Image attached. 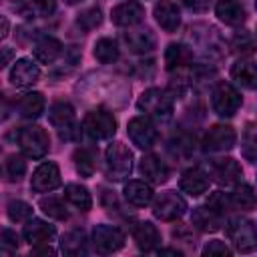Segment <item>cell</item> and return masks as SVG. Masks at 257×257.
I'll list each match as a JSON object with an SVG mask.
<instances>
[{
  "label": "cell",
  "mask_w": 257,
  "mask_h": 257,
  "mask_svg": "<svg viewBox=\"0 0 257 257\" xmlns=\"http://www.w3.org/2000/svg\"><path fill=\"white\" fill-rule=\"evenodd\" d=\"M137 106L141 112H145V116L157 120V122H167L173 118V96L167 92V90H161V88H147L139 100H137Z\"/></svg>",
  "instance_id": "obj_1"
},
{
  "label": "cell",
  "mask_w": 257,
  "mask_h": 257,
  "mask_svg": "<svg viewBox=\"0 0 257 257\" xmlns=\"http://www.w3.org/2000/svg\"><path fill=\"white\" fill-rule=\"evenodd\" d=\"M16 141H18L22 155L28 159H42V157H46V153L50 149L48 133L44 128H40L38 124L22 126L16 135Z\"/></svg>",
  "instance_id": "obj_2"
},
{
  "label": "cell",
  "mask_w": 257,
  "mask_h": 257,
  "mask_svg": "<svg viewBox=\"0 0 257 257\" xmlns=\"http://www.w3.org/2000/svg\"><path fill=\"white\" fill-rule=\"evenodd\" d=\"M104 165H106V177L110 181H122L133 171V153L122 143L108 145L104 153Z\"/></svg>",
  "instance_id": "obj_3"
},
{
  "label": "cell",
  "mask_w": 257,
  "mask_h": 257,
  "mask_svg": "<svg viewBox=\"0 0 257 257\" xmlns=\"http://www.w3.org/2000/svg\"><path fill=\"white\" fill-rule=\"evenodd\" d=\"M82 131L92 141H106L116 133V118L112 116V112L102 108L90 110L82 120Z\"/></svg>",
  "instance_id": "obj_4"
},
{
  "label": "cell",
  "mask_w": 257,
  "mask_h": 257,
  "mask_svg": "<svg viewBox=\"0 0 257 257\" xmlns=\"http://www.w3.org/2000/svg\"><path fill=\"white\" fill-rule=\"evenodd\" d=\"M227 235L233 241L235 249L241 253H251L257 249V227L249 219H231L227 225Z\"/></svg>",
  "instance_id": "obj_5"
},
{
  "label": "cell",
  "mask_w": 257,
  "mask_h": 257,
  "mask_svg": "<svg viewBox=\"0 0 257 257\" xmlns=\"http://www.w3.org/2000/svg\"><path fill=\"white\" fill-rule=\"evenodd\" d=\"M211 104L219 116H233L241 108L243 98L231 82H219L211 92Z\"/></svg>",
  "instance_id": "obj_6"
},
{
  "label": "cell",
  "mask_w": 257,
  "mask_h": 257,
  "mask_svg": "<svg viewBox=\"0 0 257 257\" xmlns=\"http://www.w3.org/2000/svg\"><path fill=\"white\" fill-rule=\"evenodd\" d=\"M185 213H187V203L177 191H165L153 203V215L161 221H177Z\"/></svg>",
  "instance_id": "obj_7"
},
{
  "label": "cell",
  "mask_w": 257,
  "mask_h": 257,
  "mask_svg": "<svg viewBox=\"0 0 257 257\" xmlns=\"http://www.w3.org/2000/svg\"><path fill=\"white\" fill-rule=\"evenodd\" d=\"M48 120L62 139H72L76 135V116H74V108L68 102L62 100L54 102L48 108Z\"/></svg>",
  "instance_id": "obj_8"
},
{
  "label": "cell",
  "mask_w": 257,
  "mask_h": 257,
  "mask_svg": "<svg viewBox=\"0 0 257 257\" xmlns=\"http://www.w3.org/2000/svg\"><path fill=\"white\" fill-rule=\"evenodd\" d=\"M237 133L229 124H215L203 137V151L205 153H225L235 147Z\"/></svg>",
  "instance_id": "obj_9"
},
{
  "label": "cell",
  "mask_w": 257,
  "mask_h": 257,
  "mask_svg": "<svg viewBox=\"0 0 257 257\" xmlns=\"http://www.w3.org/2000/svg\"><path fill=\"white\" fill-rule=\"evenodd\" d=\"M126 133H128V139L133 141L135 147L143 149V151H149L155 143H157V128L155 124L151 122L149 116H135L128 120V126H126Z\"/></svg>",
  "instance_id": "obj_10"
},
{
  "label": "cell",
  "mask_w": 257,
  "mask_h": 257,
  "mask_svg": "<svg viewBox=\"0 0 257 257\" xmlns=\"http://www.w3.org/2000/svg\"><path fill=\"white\" fill-rule=\"evenodd\" d=\"M92 245L98 253H114L124 245V233L114 225H96L92 231Z\"/></svg>",
  "instance_id": "obj_11"
},
{
  "label": "cell",
  "mask_w": 257,
  "mask_h": 257,
  "mask_svg": "<svg viewBox=\"0 0 257 257\" xmlns=\"http://www.w3.org/2000/svg\"><path fill=\"white\" fill-rule=\"evenodd\" d=\"M209 177H213V181L219 185H235L243 177V169L231 157L215 159L209 165Z\"/></svg>",
  "instance_id": "obj_12"
},
{
  "label": "cell",
  "mask_w": 257,
  "mask_h": 257,
  "mask_svg": "<svg viewBox=\"0 0 257 257\" xmlns=\"http://www.w3.org/2000/svg\"><path fill=\"white\" fill-rule=\"evenodd\" d=\"M60 185V169L56 163L46 161L40 167H36V171L32 173L30 179V189L34 193H48L52 189H56Z\"/></svg>",
  "instance_id": "obj_13"
},
{
  "label": "cell",
  "mask_w": 257,
  "mask_h": 257,
  "mask_svg": "<svg viewBox=\"0 0 257 257\" xmlns=\"http://www.w3.org/2000/svg\"><path fill=\"white\" fill-rule=\"evenodd\" d=\"M40 76V68L32 58H20L14 62L12 70H10V82L14 86H32Z\"/></svg>",
  "instance_id": "obj_14"
},
{
  "label": "cell",
  "mask_w": 257,
  "mask_h": 257,
  "mask_svg": "<svg viewBox=\"0 0 257 257\" xmlns=\"http://www.w3.org/2000/svg\"><path fill=\"white\" fill-rule=\"evenodd\" d=\"M143 18H145V8L135 0L122 2L110 10V20L116 26H135Z\"/></svg>",
  "instance_id": "obj_15"
},
{
  "label": "cell",
  "mask_w": 257,
  "mask_h": 257,
  "mask_svg": "<svg viewBox=\"0 0 257 257\" xmlns=\"http://www.w3.org/2000/svg\"><path fill=\"white\" fill-rule=\"evenodd\" d=\"M139 171L153 185H163L169 181V167L157 155H145L139 163Z\"/></svg>",
  "instance_id": "obj_16"
},
{
  "label": "cell",
  "mask_w": 257,
  "mask_h": 257,
  "mask_svg": "<svg viewBox=\"0 0 257 257\" xmlns=\"http://www.w3.org/2000/svg\"><path fill=\"white\" fill-rule=\"evenodd\" d=\"M153 14L159 22V26L165 30V32H175L181 24V12H179V6L173 2V0H159L153 8Z\"/></svg>",
  "instance_id": "obj_17"
},
{
  "label": "cell",
  "mask_w": 257,
  "mask_h": 257,
  "mask_svg": "<svg viewBox=\"0 0 257 257\" xmlns=\"http://www.w3.org/2000/svg\"><path fill=\"white\" fill-rule=\"evenodd\" d=\"M209 173H205L203 169H189V171H185L183 173V177H181V181H179V187H181V191L183 193H187V195H191V197H199V195H203V193H207V189H209Z\"/></svg>",
  "instance_id": "obj_18"
},
{
  "label": "cell",
  "mask_w": 257,
  "mask_h": 257,
  "mask_svg": "<svg viewBox=\"0 0 257 257\" xmlns=\"http://www.w3.org/2000/svg\"><path fill=\"white\" fill-rule=\"evenodd\" d=\"M56 235L54 225L42 221V219H28L24 229H22V237L30 243V245H42L48 243L52 237Z\"/></svg>",
  "instance_id": "obj_19"
},
{
  "label": "cell",
  "mask_w": 257,
  "mask_h": 257,
  "mask_svg": "<svg viewBox=\"0 0 257 257\" xmlns=\"http://www.w3.org/2000/svg\"><path fill=\"white\" fill-rule=\"evenodd\" d=\"M124 42L131 52L145 54L157 46V36L153 34L151 28H133V30L124 32Z\"/></svg>",
  "instance_id": "obj_20"
},
{
  "label": "cell",
  "mask_w": 257,
  "mask_h": 257,
  "mask_svg": "<svg viewBox=\"0 0 257 257\" xmlns=\"http://www.w3.org/2000/svg\"><path fill=\"white\" fill-rule=\"evenodd\" d=\"M215 14L221 22H225L229 26H241L247 18L245 6L239 0H219L215 6Z\"/></svg>",
  "instance_id": "obj_21"
},
{
  "label": "cell",
  "mask_w": 257,
  "mask_h": 257,
  "mask_svg": "<svg viewBox=\"0 0 257 257\" xmlns=\"http://www.w3.org/2000/svg\"><path fill=\"white\" fill-rule=\"evenodd\" d=\"M191 223L193 227H197L199 231L205 233H215L221 229V213H217L215 209H211L209 205L205 207H195L191 213Z\"/></svg>",
  "instance_id": "obj_22"
},
{
  "label": "cell",
  "mask_w": 257,
  "mask_h": 257,
  "mask_svg": "<svg viewBox=\"0 0 257 257\" xmlns=\"http://www.w3.org/2000/svg\"><path fill=\"white\" fill-rule=\"evenodd\" d=\"M133 239L141 251H153L161 243V233L151 221H141L133 229Z\"/></svg>",
  "instance_id": "obj_23"
},
{
  "label": "cell",
  "mask_w": 257,
  "mask_h": 257,
  "mask_svg": "<svg viewBox=\"0 0 257 257\" xmlns=\"http://www.w3.org/2000/svg\"><path fill=\"white\" fill-rule=\"evenodd\" d=\"M32 52L36 56L38 62L42 64H52L60 54H62V42L52 38V36H42L34 42L32 46Z\"/></svg>",
  "instance_id": "obj_24"
},
{
  "label": "cell",
  "mask_w": 257,
  "mask_h": 257,
  "mask_svg": "<svg viewBox=\"0 0 257 257\" xmlns=\"http://www.w3.org/2000/svg\"><path fill=\"white\" fill-rule=\"evenodd\" d=\"M44 106H46L44 94L42 92H36V90L26 92V94H22L16 100V110L24 118H38L44 112Z\"/></svg>",
  "instance_id": "obj_25"
},
{
  "label": "cell",
  "mask_w": 257,
  "mask_h": 257,
  "mask_svg": "<svg viewBox=\"0 0 257 257\" xmlns=\"http://www.w3.org/2000/svg\"><path fill=\"white\" fill-rule=\"evenodd\" d=\"M231 78L249 90L257 88V64L251 60H237L231 66Z\"/></svg>",
  "instance_id": "obj_26"
},
{
  "label": "cell",
  "mask_w": 257,
  "mask_h": 257,
  "mask_svg": "<svg viewBox=\"0 0 257 257\" xmlns=\"http://www.w3.org/2000/svg\"><path fill=\"white\" fill-rule=\"evenodd\" d=\"M14 10L22 16H50L56 10V0H16Z\"/></svg>",
  "instance_id": "obj_27"
},
{
  "label": "cell",
  "mask_w": 257,
  "mask_h": 257,
  "mask_svg": "<svg viewBox=\"0 0 257 257\" xmlns=\"http://www.w3.org/2000/svg\"><path fill=\"white\" fill-rule=\"evenodd\" d=\"M124 199L135 207H147L153 201V187L145 181H128L124 185Z\"/></svg>",
  "instance_id": "obj_28"
},
{
  "label": "cell",
  "mask_w": 257,
  "mask_h": 257,
  "mask_svg": "<svg viewBox=\"0 0 257 257\" xmlns=\"http://www.w3.org/2000/svg\"><path fill=\"white\" fill-rule=\"evenodd\" d=\"M193 60V50L187 44H169L165 50V68L179 70Z\"/></svg>",
  "instance_id": "obj_29"
},
{
  "label": "cell",
  "mask_w": 257,
  "mask_h": 257,
  "mask_svg": "<svg viewBox=\"0 0 257 257\" xmlns=\"http://www.w3.org/2000/svg\"><path fill=\"white\" fill-rule=\"evenodd\" d=\"M72 159H74L76 173H78L80 177L88 179V177L94 175V171H96V153H94L92 149H88V147H80V149L74 151Z\"/></svg>",
  "instance_id": "obj_30"
},
{
  "label": "cell",
  "mask_w": 257,
  "mask_h": 257,
  "mask_svg": "<svg viewBox=\"0 0 257 257\" xmlns=\"http://www.w3.org/2000/svg\"><path fill=\"white\" fill-rule=\"evenodd\" d=\"M231 203L239 211H251L257 207V193L253 191L251 185H245V183L235 185V189L231 193Z\"/></svg>",
  "instance_id": "obj_31"
},
{
  "label": "cell",
  "mask_w": 257,
  "mask_h": 257,
  "mask_svg": "<svg viewBox=\"0 0 257 257\" xmlns=\"http://www.w3.org/2000/svg\"><path fill=\"white\" fill-rule=\"evenodd\" d=\"M92 54H94V58H96L100 64H112V62L118 60L120 50H118V44H116L112 38L104 36V38H98V40L94 42Z\"/></svg>",
  "instance_id": "obj_32"
},
{
  "label": "cell",
  "mask_w": 257,
  "mask_h": 257,
  "mask_svg": "<svg viewBox=\"0 0 257 257\" xmlns=\"http://www.w3.org/2000/svg\"><path fill=\"white\" fill-rule=\"evenodd\" d=\"M64 197L70 205H74L78 211H90L92 207V197L88 193L86 187L82 185H76V183H70L64 187Z\"/></svg>",
  "instance_id": "obj_33"
},
{
  "label": "cell",
  "mask_w": 257,
  "mask_h": 257,
  "mask_svg": "<svg viewBox=\"0 0 257 257\" xmlns=\"http://www.w3.org/2000/svg\"><path fill=\"white\" fill-rule=\"evenodd\" d=\"M60 249L66 255H82L86 253V235L82 229H72L68 233H64L62 241H60Z\"/></svg>",
  "instance_id": "obj_34"
},
{
  "label": "cell",
  "mask_w": 257,
  "mask_h": 257,
  "mask_svg": "<svg viewBox=\"0 0 257 257\" xmlns=\"http://www.w3.org/2000/svg\"><path fill=\"white\" fill-rule=\"evenodd\" d=\"M38 207L44 211V215H48L52 219H58V221L68 219V209H66L64 201L60 197H52V195L42 197L40 203H38Z\"/></svg>",
  "instance_id": "obj_35"
},
{
  "label": "cell",
  "mask_w": 257,
  "mask_h": 257,
  "mask_svg": "<svg viewBox=\"0 0 257 257\" xmlns=\"http://www.w3.org/2000/svg\"><path fill=\"white\" fill-rule=\"evenodd\" d=\"M231 50L235 54H241V56H247L255 50V38L251 36V32L247 30H237L231 38Z\"/></svg>",
  "instance_id": "obj_36"
},
{
  "label": "cell",
  "mask_w": 257,
  "mask_h": 257,
  "mask_svg": "<svg viewBox=\"0 0 257 257\" xmlns=\"http://www.w3.org/2000/svg\"><path fill=\"white\" fill-rule=\"evenodd\" d=\"M24 173H26L24 159L18 157V155H10L6 159V163H4V175H6V179L8 181H20L24 177Z\"/></svg>",
  "instance_id": "obj_37"
},
{
  "label": "cell",
  "mask_w": 257,
  "mask_h": 257,
  "mask_svg": "<svg viewBox=\"0 0 257 257\" xmlns=\"http://www.w3.org/2000/svg\"><path fill=\"white\" fill-rule=\"evenodd\" d=\"M32 217V207L26 203V201H10L8 203V219L14 221V223H22V221H28Z\"/></svg>",
  "instance_id": "obj_38"
},
{
  "label": "cell",
  "mask_w": 257,
  "mask_h": 257,
  "mask_svg": "<svg viewBox=\"0 0 257 257\" xmlns=\"http://www.w3.org/2000/svg\"><path fill=\"white\" fill-rule=\"evenodd\" d=\"M76 22H78L84 30H92V28L100 26V22H102V12H100L98 6H90V8H86V10H82V12L78 14Z\"/></svg>",
  "instance_id": "obj_39"
},
{
  "label": "cell",
  "mask_w": 257,
  "mask_h": 257,
  "mask_svg": "<svg viewBox=\"0 0 257 257\" xmlns=\"http://www.w3.org/2000/svg\"><path fill=\"white\" fill-rule=\"evenodd\" d=\"M171 147H173L175 155H179V157H189V155L193 153V149H195V141H193L191 137H187V135H179V137H175V139L171 141Z\"/></svg>",
  "instance_id": "obj_40"
},
{
  "label": "cell",
  "mask_w": 257,
  "mask_h": 257,
  "mask_svg": "<svg viewBox=\"0 0 257 257\" xmlns=\"http://www.w3.org/2000/svg\"><path fill=\"white\" fill-rule=\"evenodd\" d=\"M207 205H209L211 209H215L217 213H221V215H225V213H227V211L233 207V203H231V197H227V195H225V193H221V191L213 193V195L209 197Z\"/></svg>",
  "instance_id": "obj_41"
},
{
  "label": "cell",
  "mask_w": 257,
  "mask_h": 257,
  "mask_svg": "<svg viewBox=\"0 0 257 257\" xmlns=\"http://www.w3.org/2000/svg\"><path fill=\"white\" fill-rule=\"evenodd\" d=\"M243 155L249 159V161H257V133L249 131L243 139Z\"/></svg>",
  "instance_id": "obj_42"
},
{
  "label": "cell",
  "mask_w": 257,
  "mask_h": 257,
  "mask_svg": "<svg viewBox=\"0 0 257 257\" xmlns=\"http://www.w3.org/2000/svg\"><path fill=\"white\" fill-rule=\"evenodd\" d=\"M231 249L223 243V241H209L205 247H203V255H229Z\"/></svg>",
  "instance_id": "obj_43"
},
{
  "label": "cell",
  "mask_w": 257,
  "mask_h": 257,
  "mask_svg": "<svg viewBox=\"0 0 257 257\" xmlns=\"http://www.w3.org/2000/svg\"><path fill=\"white\" fill-rule=\"evenodd\" d=\"M2 247L4 249H18V235L10 229H2Z\"/></svg>",
  "instance_id": "obj_44"
},
{
  "label": "cell",
  "mask_w": 257,
  "mask_h": 257,
  "mask_svg": "<svg viewBox=\"0 0 257 257\" xmlns=\"http://www.w3.org/2000/svg\"><path fill=\"white\" fill-rule=\"evenodd\" d=\"M183 4L193 12H205L211 4V0H183Z\"/></svg>",
  "instance_id": "obj_45"
},
{
  "label": "cell",
  "mask_w": 257,
  "mask_h": 257,
  "mask_svg": "<svg viewBox=\"0 0 257 257\" xmlns=\"http://www.w3.org/2000/svg\"><path fill=\"white\" fill-rule=\"evenodd\" d=\"M0 36H2V38L8 36V18H6V16H2V32H0Z\"/></svg>",
  "instance_id": "obj_46"
},
{
  "label": "cell",
  "mask_w": 257,
  "mask_h": 257,
  "mask_svg": "<svg viewBox=\"0 0 257 257\" xmlns=\"http://www.w3.org/2000/svg\"><path fill=\"white\" fill-rule=\"evenodd\" d=\"M32 253H34V255H36V253H42V255H54V249H52V247H42V249H34Z\"/></svg>",
  "instance_id": "obj_47"
},
{
  "label": "cell",
  "mask_w": 257,
  "mask_h": 257,
  "mask_svg": "<svg viewBox=\"0 0 257 257\" xmlns=\"http://www.w3.org/2000/svg\"><path fill=\"white\" fill-rule=\"evenodd\" d=\"M159 255H181L179 249H159Z\"/></svg>",
  "instance_id": "obj_48"
},
{
  "label": "cell",
  "mask_w": 257,
  "mask_h": 257,
  "mask_svg": "<svg viewBox=\"0 0 257 257\" xmlns=\"http://www.w3.org/2000/svg\"><path fill=\"white\" fill-rule=\"evenodd\" d=\"M10 56H12V50H10V48H4V56H2V66H6V64H8Z\"/></svg>",
  "instance_id": "obj_49"
},
{
  "label": "cell",
  "mask_w": 257,
  "mask_h": 257,
  "mask_svg": "<svg viewBox=\"0 0 257 257\" xmlns=\"http://www.w3.org/2000/svg\"><path fill=\"white\" fill-rule=\"evenodd\" d=\"M173 235H175V237H181V229H175V231H173ZM183 239H185V243H189V245H195V241H193L191 237H183Z\"/></svg>",
  "instance_id": "obj_50"
},
{
  "label": "cell",
  "mask_w": 257,
  "mask_h": 257,
  "mask_svg": "<svg viewBox=\"0 0 257 257\" xmlns=\"http://www.w3.org/2000/svg\"><path fill=\"white\" fill-rule=\"evenodd\" d=\"M66 4H78V2H82V0H64Z\"/></svg>",
  "instance_id": "obj_51"
},
{
  "label": "cell",
  "mask_w": 257,
  "mask_h": 257,
  "mask_svg": "<svg viewBox=\"0 0 257 257\" xmlns=\"http://www.w3.org/2000/svg\"><path fill=\"white\" fill-rule=\"evenodd\" d=\"M255 6H257V0H255Z\"/></svg>",
  "instance_id": "obj_52"
},
{
  "label": "cell",
  "mask_w": 257,
  "mask_h": 257,
  "mask_svg": "<svg viewBox=\"0 0 257 257\" xmlns=\"http://www.w3.org/2000/svg\"><path fill=\"white\" fill-rule=\"evenodd\" d=\"M255 32H257V30H255Z\"/></svg>",
  "instance_id": "obj_53"
}]
</instances>
